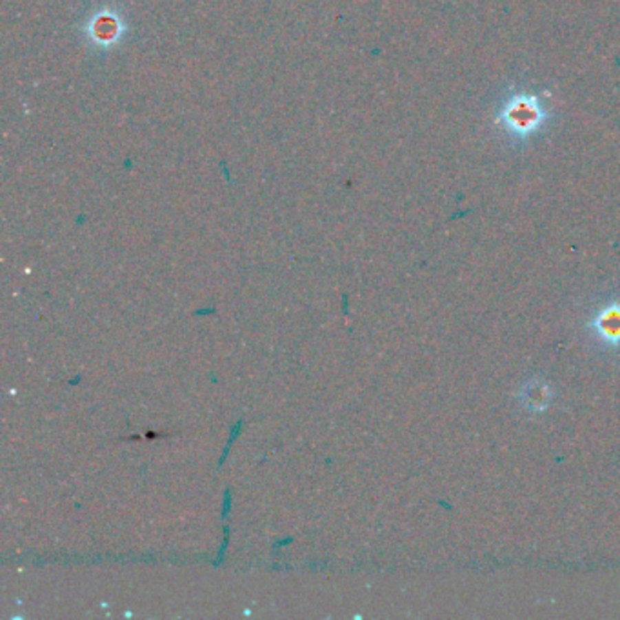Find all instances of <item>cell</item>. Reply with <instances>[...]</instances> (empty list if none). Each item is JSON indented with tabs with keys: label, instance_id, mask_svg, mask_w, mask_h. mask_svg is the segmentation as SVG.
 <instances>
[{
	"label": "cell",
	"instance_id": "cell-1",
	"mask_svg": "<svg viewBox=\"0 0 620 620\" xmlns=\"http://www.w3.org/2000/svg\"><path fill=\"white\" fill-rule=\"evenodd\" d=\"M590 333L604 350H620V299L604 300L588 322Z\"/></svg>",
	"mask_w": 620,
	"mask_h": 620
}]
</instances>
